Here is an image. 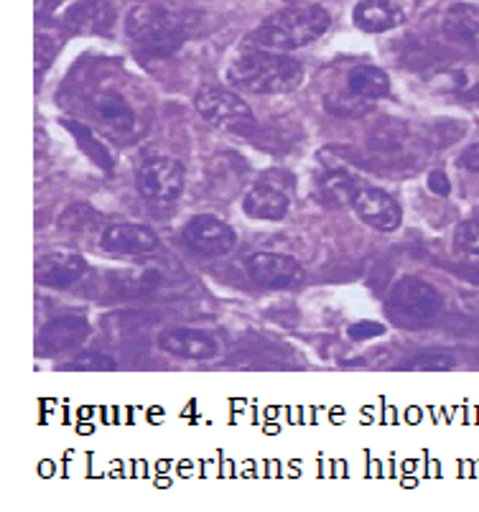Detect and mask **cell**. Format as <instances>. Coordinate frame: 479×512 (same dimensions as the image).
I'll use <instances>...</instances> for the list:
<instances>
[{
    "mask_svg": "<svg viewBox=\"0 0 479 512\" xmlns=\"http://www.w3.org/2000/svg\"><path fill=\"white\" fill-rule=\"evenodd\" d=\"M62 125L69 130V133H72L74 141H77V146L82 148V153H85V156H90L92 164L100 166L102 171H113V166H115L113 153H110V148L95 136V130H92L90 125L77 123V120H62Z\"/></svg>",
    "mask_w": 479,
    "mask_h": 512,
    "instance_id": "cell-21",
    "label": "cell"
},
{
    "mask_svg": "<svg viewBox=\"0 0 479 512\" xmlns=\"http://www.w3.org/2000/svg\"><path fill=\"white\" fill-rule=\"evenodd\" d=\"M87 260L77 253H51L36 260V278L49 288H69L85 278Z\"/></svg>",
    "mask_w": 479,
    "mask_h": 512,
    "instance_id": "cell-15",
    "label": "cell"
},
{
    "mask_svg": "<svg viewBox=\"0 0 479 512\" xmlns=\"http://www.w3.org/2000/svg\"><path fill=\"white\" fill-rule=\"evenodd\" d=\"M459 166L467 171H474V174H479V143L477 146L464 148V151L459 153Z\"/></svg>",
    "mask_w": 479,
    "mask_h": 512,
    "instance_id": "cell-27",
    "label": "cell"
},
{
    "mask_svg": "<svg viewBox=\"0 0 479 512\" xmlns=\"http://www.w3.org/2000/svg\"><path fill=\"white\" fill-rule=\"evenodd\" d=\"M429 189H431V194H436V197H449L451 184H449V179H446L444 171H431Z\"/></svg>",
    "mask_w": 479,
    "mask_h": 512,
    "instance_id": "cell-26",
    "label": "cell"
},
{
    "mask_svg": "<svg viewBox=\"0 0 479 512\" xmlns=\"http://www.w3.org/2000/svg\"><path fill=\"white\" fill-rule=\"evenodd\" d=\"M130 44L146 57H169L189 36L186 21L164 6H138L125 18Z\"/></svg>",
    "mask_w": 479,
    "mask_h": 512,
    "instance_id": "cell-3",
    "label": "cell"
},
{
    "mask_svg": "<svg viewBox=\"0 0 479 512\" xmlns=\"http://www.w3.org/2000/svg\"><path fill=\"white\" fill-rule=\"evenodd\" d=\"M362 181L355 179L347 171H329L322 181H319V189H316V197L322 199L329 207H342V204H352L355 197L360 194Z\"/></svg>",
    "mask_w": 479,
    "mask_h": 512,
    "instance_id": "cell-20",
    "label": "cell"
},
{
    "mask_svg": "<svg viewBox=\"0 0 479 512\" xmlns=\"http://www.w3.org/2000/svg\"><path fill=\"white\" fill-rule=\"evenodd\" d=\"M156 342L164 352L184 360H215L220 352L217 339L202 329H164Z\"/></svg>",
    "mask_w": 479,
    "mask_h": 512,
    "instance_id": "cell-12",
    "label": "cell"
},
{
    "mask_svg": "<svg viewBox=\"0 0 479 512\" xmlns=\"http://www.w3.org/2000/svg\"><path fill=\"white\" fill-rule=\"evenodd\" d=\"M115 16L118 11L110 0H82L69 8L64 23L69 31H77V34H113Z\"/></svg>",
    "mask_w": 479,
    "mask_h": 512,
    "instance_id": "cell-14",
    "label": "cell"
},
{
    "mask_svg": "<svg viewBox=\"0 0 479 512\" xmlns=\"http://www.w3.org/2000/svg\"><path fill=\"white\" fill-rule=\"evenodd\" d=\"M199 115H202L207 123H212L215 128L232 130V133H248L255 125V115L248 107V102L243 100L235 92L217 90V87H204L199 90L197 100Z\"/></svg>",
    "mask_w": 479,
    "mask_h": 512,
    "instance_id": "cell-6",
    "label": "cell"
},
{
    "mask_svg": "<svg viewBox=\"0 0 479 512\" xmlns=\"http://www.w3.org/2000/svg\"><path fill=\"white\" fill-rule=\"evenodd\" d=\"M329 13L322 6H291L265 18L258 29L248 36V44L255 49L294 51L327 34Z\"/></svg>",
    "mask_w": 479,
    "mask_h": 512,
    "instance_id": "cell-2",
    "label": "cell"
},
{
    "mask_svg": "<svg viewBox=\"0 0 479 512\" xmlns=\"http://www.w3.org/2000/svg\"><path fill=\"white\" fill-rule=\"evenodd\" d=\"M464 97H467L469 102H479V85H474L472 90H467V95H464Z\"/></svg>",
    "mask_w": 479,
    "mask_h": 512,
    "instance_id": "cell-28",
    "label": "cell"
},
{
    "mask_svg": "<svg viewBox=\"0 0 479 512\" xmlns=\"http://www.w3.org/2000/svg\"><path fill=\"white\" fill-rule=\"evenodd\" d=\"M357 217L365 222L367 227L378 232H395L403 225V209L395 202L388 192L375 189V186H362L360 194L352 202Z\"/></svg>",
    "mask_w": 479,
    "mask_h": 512,
    "instance_id": "cell-10",
    "label": "cell"
},
{
    "mask_svg": "<svg viewBox=\"0 0 479 512\" xmlns=\"http://www.w3.org/2000/svg\"><path fill=\"white\" fill-rule=\"evenodd\" d=\"M441 29L444 36L454 44L472 46L479 39V8L469 6V3H454L449 6V11L444 13V21H441Z\"/></svg>",
    "mask_w": 479,
    "mask_h": 512,
    "instance_id": "cell-18",
    "label": "cell"
},
{
    "mask_svg": "<svg viewBox=\"0 0 479 512\" xmlns=\"http://www.w3.org/2000/svg\"><path fill=\"white\" fill-rule=\"evenodd\" d=\"M454 245L462 248L464 253L479 255V220H467L454 232Z\"/></svg>",
    "mask_w": 479,
    "mask_h": 512,
    "instance_id": "cell-23",
    "label": "cell"
},
{
    "mask_svg": "<svg viewBox=\"0 0 479 512\" xmlns=\"http://www.w3.org/2000/svg\"><path fill=\"white\" fill-rule=\"evenodd\" d=\"M444 311V296L431 283L406 276L395 283L385 301V316L398 329H429Z\"/></svg>",
    "mask_w": 479,
    "mask_h": 512,
    "instance_id": "cell-4",
    "label": "cell"
},
{
    "mask_svg": "<svg viewBox=\"0 0 479 512\" xmlns=\"http://www.w3.org/2000/svg\"><path fill=\"white\" fill-rule=\"evenodd\" d=\"M301 79L304 67L286 51L250 46L235 54L227 67V82L250 95H286L301 85Z\"/></svg>",
    "mask_w": 479,
    "mask_h": 512,
    "instance_id": "cell-1",
    "label": "cell"
},
{
    "mask_svg": "<svg viewBox=\"0 0 479 512\" xmlns=\"http://www.w3.org/2000/svg\"><path fill=\"white\" fill-rule=\"evenodd\" d=\"M90 113L102 128L115 136H128L136 130V113L130 110L128 100L113 90L95 92L90 97Z\"/></svg>",
    "mask_w": 479,
    "mask_h": 512,
    "instance_id": "cell-13",
    "label": "cell"
},
{
    "mask_svg": "<svg viewBox=\"0 0 479 512\" xmlns=\"http://www.w3.org/2000/svg\"><path fill=\"white\" fill-rule=\"evenodd\" d=\"M141 197L153 207H171L184 192V166L169 156L146 158L136 174Z\"/></svg>",
    "mask_w": 479,
    "mask_h": 512,
    "instance_id": "cell-5",
    "label": "cell"
},
{
    "mask_svg": "<svg viewBox=\"0 0 479 512\" xmlns=\"http://www.w3.org/2000/svg\"><path fill=\"white\" fill-rule=\"evenodd\" d=\"M352 21L365 34H385L390 29H398L406 16L393 0H360L352 11Z\"/></svg>",
    "mask_w": 479,
    "mask_h": 512,
    "instance_id": "cell-16",
    "label": "cell"
},
{
    "mask_svg": "<svg viewBox=\"0 0 479 512\" xmlns=\"http://www.w3.org/2000/svg\"><path fill=\"white\" fill-rule=\"evenodd\" d=\"M245 273L260 288H294L304 281V268H301L299 260L281 253L248 255Z\"/></svg>",
    "mask_w": 479,
    "mask_h": 512,
    "instance_id": "cell-8",
    "label": "cell"
},
{
    "mask_svg": "<svg viewBox=\"0 0 479 512\" xmlns=\"http://www.w3.org/2000/svg\"><path fill=\"white\" fill-rule=\"evenodd\" d=\"M90 337V324L82 316H59V319H51L44 329L36 337V352L39 357H54L69 352V349L85 344V339Z\"/></svg>",
    "mask_w": 479,
    "mask_h": 512,
    "instance_id": "cell-11",
    "label": "cell"
},
{
    "mask_svg": "<svg viewBox=\"0 0 479 512\" xmlns=\"http://www.w3.org/2000/svg\"><path fill=\"white\" fill-rule=\"evenodd\" d=\"M161 240L156 232L136 222H115L108 225L100 235V248L110 255H125V258H141V255L156 253Z\"/></svg>",
    "mask_w": 479,
    "mask_h": 512,
    "instance_id": "cell-9",
    "label": "cell"
},
{
    "mask_svg": "<svg viewBox=\"0 0 479 512\" xmlns=\"http://www.w3.org/2000/svg\"><path fill=\"white\" fill-rule=\"evenodd\" d=\"M457 367V360L446 352H423V355L411 357L401 365V370H418V372H446Z\"/></svg>",
    "mask_w": 479,
    "mask_h": 512,
    "instance_id": "cell-22",
    "label": "cell"
},
{
    "mask_svg": "<svg viewBox=\"0 0 479 512\" xmlns=\"http://www.w3.org/2000/svg\"><path fill=\"white\" fill-rule=\"evenodd\" d=\"M181 237L189 245V250H194L197 255H204V258H220V255L232 253V248L237 245L235 230L227 222L212 217V214H197V217H192L184 225Z\"/></svg>",
    "mask_w": 479,
    "mask_h": 512,
    "instance_id": "cell-7",
    "label": "cell"
},
{
    "mask_svg": "<svg viewBox=\"0 0 479 512\" xmlns=\"http://www.w3.org/2000/svg\"><path fill=\"white\" fill-rule=\"evenodd\" d=\"M347 334H350V339H355V342H365V339L383 337L385 327L378 324V321H357V324H352V327L347 329Z\"/></svg>",
    "mask_w": 479,
    "mask_h": 512,
    "instance_id": "cell-25",
    "label": "cell"
},
{
    "mask_svg": "<svg viewBox=\"0 0 479 512\" xmlns=\"http://www.w3.org/2000/svg\"><path fill=\"white\" fill-rule=\"evenodd\" d=\"M67 370H115V362L100 352H85L77 360L67 362Z\"/></svg>",
    "mask_w": 479,
    "mask_h": 512,
    "instance_id": "cell-24",
    "label": "cell"
},
{
    "mask_svg": "<svg viewBox=\"0 0 479 512\" xmlns=\"http://www.w3.org/2000/svg\"><path fill=\"white\" fill-rule=\"evenodd\" d=\"M288 202L286 194L271 184H258L253 186L243 199V212L248 214L250 220H265V222H278L288 214Z\"/></svg>",
    "mask_w": 479,
    "mask_h": 512,
    "instance_id": "cell-17",
    "label": "cell"
},
{
    "mask_svg": "<svg viewBox=\"0 0 479 512\" xmlns=\"http://www.w3.org/2000/svg\"><path fill=\"white\" fill-rule=\"evenodd\" d=\"M347 90H350L352 97H357L360 102L370 105V102L388 95L390 79L383 69L370 67V64H360V67H355L347 74Z\"/></svg>",
    "mask_w": 479,
    "mask_h": 512,
    "instance_id": "cell-19",
    "label": "cell"
}]
</instances>
